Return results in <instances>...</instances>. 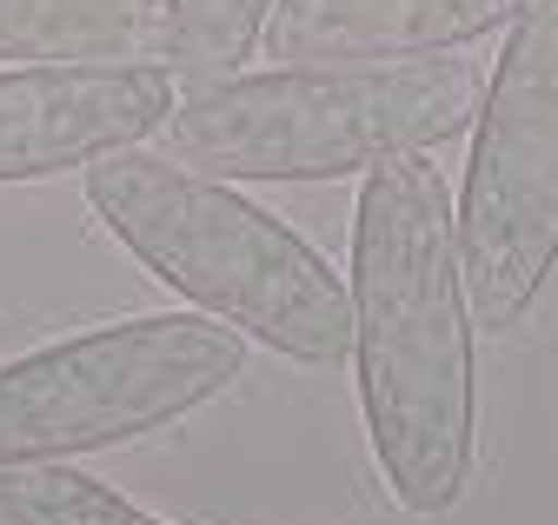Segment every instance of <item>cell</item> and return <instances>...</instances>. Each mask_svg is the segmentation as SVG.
I'll return each instance as SVG.
<instances>
[{"instance_id":"obj_3","label":"cell","mask_w":558,"mask_h":525,"mask_svg":"<svg viewBox=\"0 0 558 525\" xmlns=\"http://www.w3.org/2000/svg\"><path fill=\"white\" fill-rule=\"evenodd\" d=\"M485 68L459 53L418 60H313L233 74L180 94L160 141L214 180H345L399 154H433L478 120Z\"/></svg>"},{"instance_id":"obj_4","label":"cell","mask_w":558,"mask_h":525,"mask_svg":"<svg viewBox=\"0 0 558 525\" xmlns=\"http://www.w3.org/2000/svg\"><path fill=\"white\" fill-rule=\"evenodd\" d=\"M246 373V333L214 313H140L87 326L0 366V473L60 466L180 426Z\"/></svg>"},{"instance_id":"obj_7","label":"cell","mask_w":558,"mask_h":525,"mask_svg":"<svg viewBox=\"0 0 558 525\" xmlns=\"http://www.w3.org/2000/svg\"><path fill=\"white\" fill-rule=\"evenodd\" d=\"M532 0H272L266 53L279 68L313 60H418L512 27Z\"/></svg>"},{"instance_id":"obj_8","label":"cell","mask_w":558,"mask_h":525,"mask_svg":"<svg viewBox=\"0 0 558 525\" xmlns=\"http://www.w3.org/2000/svg\"><path fill=\"white\" fill-rule=\"evenodd\" d=\"M0 60L167 68V0H0Z\"/></svg>"},{"instance_id":"obj_2","label":"cell","mask_w":558,"mask_h":525,"mask_svg":"<svg viewBox=\"0 0 558 525\" xmlns=\"http://www.w3.org/2000/svg\"><path fill=\"white\" fill-rule=\"evenodd\" d=\"M87 207L167 293L227 319L246 346L300 366H332L353 353L345 280L313 240L253 207L233 180L126 147L87 167Z\"/></svg>"},{"instance_id":"obj_5","label":"cell","mask_w":558,"mask_h":525,"mask_svg":"<svg viewBox=\"0 0 558 525\" xmlns=\"http://www.w3.org/2000/svg\"><path fill=\"white\" fill-rule=\"evenodd\" d=\"M452 220L472 319L506 333L558 267V0H532L506 34Z\"/></svg>"},{"instance_id":"obj_1","label":"cell","mask_w":558,"mask_h":525,"mask_svg":"<svg viewBox=\"0 0 558 525\" xmlns=\"http://www.w3.org/2000/svg\"><path fill=\"white\" fill-rule=\"evenodd\" d=\"M345 300L360 413L392 499L405 512L459 505L478 452V319L433 154H399L366 173Z\"/></svg>"},{"instance_id":"obj_6","label":"cell","mask_w":558,"mask_h":525,"mask_svg":"<svg viewBox=\"0 0 558 525\" xmlns=\"http://www.w3.org/2000/svg\"><path fill=\"white\" fill-rule=\"evenodd\" d=\"M180 107L167 68H14L0 74V186L87 173L154 141Z\"/></svg>"},{"instance_id":"obj_9","label":"cell","mask_w":558,"mask_h":525,"mask_svg":"<svg viewBox=\"0 0 558 525\" xmlns=\"http://www.w3.org/2000/svg\"><path fill=\"white\" fill-rule=\"evenodd\" d=\"M272 0H167V74L180 94L233 81L266 40Z\"/></svg>"},{"instance_id":"obj_10","label":"cell","mask_w":558,"mask_h":525,"mask_svg":"<svg viewBox=\"0 0 558 525\" xmlns=\"http://www.w3.org/2000/svg\"><path fill=\"white\" fill-rule=\"evenodd\" d=\"M0 518L8 525H167L160 512L133 505L120 486L60 466H21L0 473Z\"/></svg>"}]
</instances>
